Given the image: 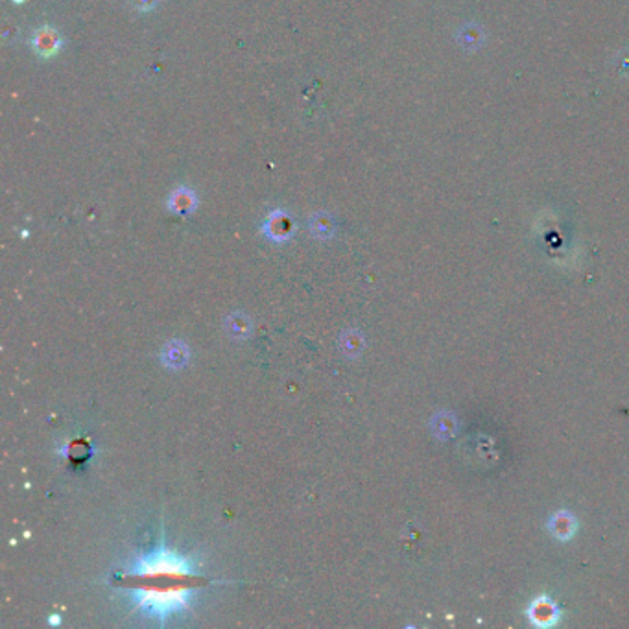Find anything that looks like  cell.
<instances>
[{"instance_id":"cell-8","label":"cell","mask_w":629,"mask_h":629,"mask_svg":"<svg viewBox=\"0 0 629 629\" xmlns=\"http://www.w3.org/2000/svg\"><path fill=\"white\" fill-rule=\"evenodd\" d=\"M249 328H251L249 321H247V318H244V316L237 314L231 316V318L227 319V333L231 334V336H238V338L247 336Z\"/></svg>"},{"instance_id":"cell-3","label":"cell","mask_w":629,"mask_h":629,"mask_svg":"<svg viewBox=\"0 0 629 629\" xmlns=\"http://www.w3.org/2000/svg\"><path fill=\"white\" fill-rule=\"evenodd\" d=\"M262 231H264L269 240L281 244V242H286L292 238V235L296 233V224H294V220L290 218L288 213H284L283 209H275L266 218Z\"/></svg>"},{"instance_id":"cell-10","label":"cell","mask_w":629,"mask_h":629,"mask_svg":"<svg viewBox=\"0 0 629 629\" xmlns=\"http://www.w3.org/2000/svg\"><path fill=\"white\" fill-rule=\"evenodd\" d=\"M342 347H343V351L351 353V355H355V353L360 351V349H362L360 334H358V333L345 334V336H343V340H342Z\"/></svg>"},{"instance_id":"cell-4","label":"cell","mask_w":629,"mask_h":629,"mask_svg":"<svg viewBox=\"0 0 629 629\" xmlns=\"http://www.w3.org/2000/svg\"><path fill=\"white\" fill-rule=\"evenodd\" d=\"M166 207L172 210L173 215L179 216L192 215V213L198 209L196 192L192 190V188H188L187 185H179L178 188H173V190L168 194Z\"/></svg>"},{"instance_id":"cell-6","label":"cell","mask_w":629,"mask_h":629,"mask_svg":"<svg viewBox=\"0 0 629 629\" xmlns=\"http://www.w3.org/2000/svg\"><path fill=\"white\" fill-rule=\"evenodd\" d=\"M311 231L318 238L330 237L333 235V220H330V216L325 215V213H318V215L312 216Z\"/></svg>"},{"instance_id":"cell-5","label":"cell","mask_w":629,"mask_h":629,"mask_svg":"<svg viewBox=\"0 0 629 629\" xmlns=\"http://www.w3.org/2000/svg\"><path fill=\"white\" fill-rule=\"evenodd\" d=\"M187 358H188V349L187 345H183L181 342H170L168 345L164 347L163 360L166 362L168 367H181V365H185Z\"/></svg>"},{"instance_id":"cell-1","label":"cell","mask_w":629,"mask_h":629,"mask_svg":"<svg viewBox=\"0 0 629 629\" xmlns=\"http://www.w3.org/2000/svg\"><path fill=\"white\" fill-rule=\"evenodd\" d=\"M137 579L139 607L164 622L173 613L188 607V593L192 585L190 561L168 550H159L150 556L139 557L131 569Z\"/></svg>"},{"instance_id":"cell-7","label":"cell","mask_w":629,"mask_h":629,"mask_svg":"<svg viewBox=\"0 0 629 629\" xmlns=\"http://www.w3.org/2000/svg\"><path fill=\"white\" fill-rule=\"evenodd\" d=\"M529 616L534 618L535 624H552L556 620V609L548 602H537L532 607Z\"/></svg>"},{"instance_id":"cell-2","label":"cell","mask_w":629,"mask_h":629,"mask_svg":"<svg viewBox=\"0 0 629 629\" xmlns=\"http://www.w3.org/2000/svg\"><path fill=\"white\" fill-rule=\"evenodd\" d=\"M30 46H32L33 54L41 60H52L55 55L63 50V37H61L60 30H55L50 24H43L32 33V39H30Z\"/></svg>"},{"instance_id":"cell-9","label":"cell","mask_w":629,"mask_h":629,"mask_svg":"<svg viewBox=\"0 0 629 629\" xmlns=\"http://www.w3.org/2000/svg\"><path fill=\"white\" fill-rule=\"evenodd\" d=\"M572 529H574V526H572V519H570V515L566 517L565 513H561V515H557L556 519H554V534H556L557 537L561 539L570 537Z\"/></svg>"},{"instance_id":"cell-11","label":"cell","mask_w":629,"mask_h":629,"mask_svg":"<svg viewBox=\"0 0 629 629\" xmlns=\"http://www.w3.org/2000/svg\"><path fill=\"white\" fill-rule=\"evenodd\" d=\"M131 6L139 14H150L159 6V0H131Z\"/></svg>"}]
</instances>
